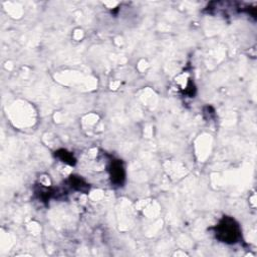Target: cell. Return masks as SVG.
Listing matches in <instances>:
<instances>
[{"instance_id": "6da1fadb", "label": "cell", "mask_w": 257, "mask_h": 257, "mask_svg": "<svg viewBox=\"0 0 257 257\" xmlns=\"http://www.w3.org/2000/svg\"><path fill=\"white\" fill-rule=\"evenodd\" d=\"M216 236L222 242L233 244L240 239L241 230L234 219L224 217L216 226Z\"/></svg>"}, {"instance_id": "7a4b0ae2", "label": "cell", "mask_w": 257, "mask_h": 257, "mask_svg": "<svg viewBox=\"0 0 257 257\" xmlns=\"http://www.w3.org/2000/svg\"><path fill=\"white\" fill-rule=\"evenodd\" d=\"M110 175L112 182L116 185H122L125 181V169L123 163L120 160H115L112 162L110 167Z\"/></svg>"}, {"instance_id": "3957f363", "label": "cell", "mask_w": 257, "mask_h": 257, "mask_svg": "<svg viewBox=\"0 0 257 257\" xmlns=\"http://www.w3.org/2000/svg\"><path fill=\"white\" fill-rule=\"evenodd\" d=\"M57 153V155L60 157L61 160H63L64 162L70 164V165H74L76 163V160L74 159L72 154H70L69 152H67L66 150H60Z\"/></svg>"}]
</instances>
